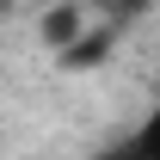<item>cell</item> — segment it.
<instances>
[{
  "instance_id": "1",
  "label": "cell",
  "mask_w": 160,
  "mask_h": 160,
  "mask_svg": "<svg viewBox=\"0 0 160 160\" xmlns=\"http://www.w3.org/2000/svg\"><path fill=\"white\" fill-rule=\"evenodd\" d=\"M86 37V6H56V12H43V43L49 49H74V43Z\"/></svg>"
},
{
  "instance_id": "2",
  "label": "cell",
  "mask_w": 160,
  "mask_h": 160,
  "mask_svg": "<svg viewBox=\"0 0 160 160\" xmlns=\"http://www.w3.org/2000/svg\"><path fill=\"white\" fill-rule=\"evenodd\" d=\"M111 43H117V25H99V31H86V37L62 56V68H99V62L111 56Z\"/></svg>"
},
{
  "instance_id": "3",
  "label": "cell",
  "mask_w": 160,
  "mask_h": 160,
  "mask_svg": "<svg viewBox=\"0 0 160 160\" xmlns=\"http://www.w3.org/2000/svg\"><path fill=\"white\" fill-rule=\"evenodd\" d=\"M117 160H160V99H154V111L142 117V129L123 142V154H117Z\"/></svg>"
}]
</instances>
